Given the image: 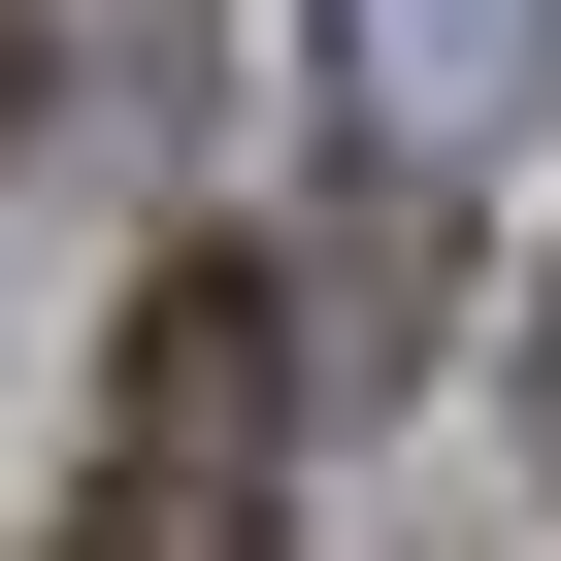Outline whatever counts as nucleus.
Wrapping results in <instances>:
<instances>
[{"mask_svg": "<svg viewBox=\"0 0 561 561\" xmlns=\"http://www.w3.org/2000/svg\"><path fill=\"white\" fill-rule=\"evenodd\" d=\"M561 133V0H331V264H264L298 298V364H397L462 198Z\"/></svg>", "mask_w": 561, "mask_h": 561, "instance_id": "f257e3e1", "label": "nucleus"}, {"mask_svg": "<svg viewBox=\"0 0 561 561\" xmlns=\"http://www.w3.org/2000/svg\"><path fill=\"white\" fill-rule=\"evenodd\" d=\"M34 561H298V298H264L231 231L133 264V331H100V462H67Z\"/></svg>", "mask_w": 561, "mask_h": 561, "instance_id": "f03ea898", "label": "nucleus"}, {"mask_svg": "<svg viewBox=\"0 0 561 561\" xmlns=\"http://www.w3.org/2000/svg\"><path fill=\"white\" fill-rule=\"evenodd\" d=\"M67 34H100V67H165V0H67Z\"/></svg>", "mask_w": 561, "mask_h": 561, "instance_id": "7ed1b4c3", "label": "nucleus"}, {"mask_svg": "<svg viewBox=\"0 0 561 561\" xmlns=\"http://www.w3.org/2000/svg\"><path fill=\"white\" fill-rule=\"evenodd\" d=\"M0 67H34V34H0Z\"/></svg>", "mask_w": 561, "mask_h": 561, "instance_id": "20e7f679", "label": "nucleus"}]
</instances>
